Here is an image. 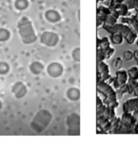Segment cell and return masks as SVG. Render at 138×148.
Returning a JSON list of instances; mask_svg holds the SVG:
<instances>
[{"label": "cell", "mask_w": 138, "mask_h": 148, "mask_svg": "<svg viewBox=\"0 0 138 148\" xmlns=\"http://www.w3.org/2000/svg\"><path fill=\"white\" fill-rule=\"evenodd\" d=\"M18 31L24 44L30 45L37 41V35L31 20L27 16L22 17L17 24Z\"/></svg>", "instance_id": "1"}, {"label": "cell", "mask_w": 138, "mask_h": 148, "mask_svg": "<svg viewBox=\"0 0 138 148\" xmlns=\"http://www.w3.org/2000/svg\"><path fill=\"white\" fill-rule=\"evenodd\" d=\"M53 118V114L49 110L47 109L40 110L31 121L30 127L35 133L41 134L47 129Z\"/></svg>", "instance_id": "2"}, {"label": "cell", "mask_w": 138, "mask_h": 148, "mask_svg": "<svg viewBox=\"0 0 138 148\" xmlns=\"http://www.w3.org/2000/svg\"><path fill=\"white\" fill-rule=\"evenodd\" d=\"M97 91L103 95L104 103L109 108H116L119 106V101L117 97V93L113 87L106 81L97 80Z\"/></svg>", "instance_id": "3"}, {"label": "cell", "mask_w": 138, "mask_h": 148, "mask_svg": "<svg viewBox=\"0 0 138 148\" xmlns=\"http://www.w3.org/2000/svg\"><path fill=\"white\" fill-rule=\"evenodd\" d=\"M103 29H105L108 33L111 34L117 33L121 35L123 39H125L130 45L135 43L137 39V35L130 28L129 26L123 23H116L112 27H106L103 26Z\"/></svg>", "instance_id": "4"}, {"label": "cell", "mask_w": 138, "mask_h": 148, "mask_svg": "<svg viewBox=\"0 0 138 148\" xmlns=\"http://www.w3.org/2000/svg\"><path fill=\"white\" fill-rule=\"evenodd\" d=\"M136 123L132 113L123 112L121 118H120L117 134H135L134 128Z\"/></svg>", "instance_id": "5"}, {"label": "cell", "mask_w": 138, "mask_h": 148, "mask_svg": "<svg viewBox=\"0 0 138 148\" xmlns=\"http://www.w3.org/2000/svg\"><path fill=\"white\" fill-rule=\"evenodd\" d=\"M66 125H67V133L68 135H80V116L78 113L72 112L69 114L66 119Z\"/></svg>", "instance_id": "6"}, {"label": "cell", "mask_w": 138, "mask_h": 148, "mask_svg": "<svg viewBox=\"0 0 138 148\" xmlns=\"http://www.w3.org/2000/svg\"><path fill=\"white\" fill-rule=\"evenodd\" d=\"M60 37L57 33L53 31H44L40 37V43L48 47H54L57 45Z\"/></svg>", "instance_id": "7"}, {"label": "cell", "mask_w": 138, "mask_h": 148, "mask_svg": "<svg viewBox=\"0 0 138 148\" xmlns=\"http://www.w3.org/2000/svg\"><path fill=\"white\" fill-rule=\"evenodd\" d=\"M97 116H104L110 121L116 116L115 108H109L102 101L101 98H97Z\"/></svg>", "instance_id": "8"}, {"label": "cell", "mask_w": 138, "mask_h": 148, "mask_svg": "<svg viewBox=\"0 0 138 148\" xmlns=\"http://www.w3.org/2000/svg\"><path fill=\"white\" fill-rule=\"evenodd\" d=\"M97 48L103 53L105 59H109L115 53L114 48L111 47L110 41L107 37L97 39Z\"/></svg>", "instance_id": "9"}, {"label": "cell", "mask_w": 138, "mask_h": 148, "mask_svg": "<svg viewBox=\"0 0 138 148\" xmlns=\"http://www.w3.org/2000/svg\"><path fill=\"white\" fill-rule=\"evenodd\" d=\"M47 73L50 77L57 79L61 77L64 73V67L62 64L58 62H53L47 66Z\"/></svg>", "instance_id": "10"}, {"label": "cell", "mask_w": 138, "mask_h": 148, "mask_svg": "<svg viewBox=\"0 0 138 148\" xmlns=\"http://www.w3.org/2000/svg\"><path fill=\"white\" fill-rule=\"evenodd\" d=\"M12 93L16 99H22L27 95L28 87L23 82L18 81L12 87Z\"/></svg>", "instance_id": "11"}, {"label": "cell", "mask_w": 138, "mask_h": 148, "mask_svg": "<svg viewBox=\"0 0 138 148\" xmlns=\"http://www.w3.org/2000/svg\"><path fill=\"white\" fill-rule=\"evenodd\" d=\"M109 68L105 62L97 63V80L106 81L111 78Z\"/></svg>", "instance_id": "12"}, {"label": "cell", "mask_w": 138, "mask_h": 148, "mask_svg": "<svg viewBox=\"0 0 138 148\" xmlns=\"http://www.w3.org/2000/svg\"><path fill=\"white\" fill-rule=\"evenodd\" d=\"M111 9L104 5L97 8V27L99 28L101 26H103L105 24L106 19L109 14Z\"/></svg>", "instance_id": "13"}, {"label": "cell", "mask_w": 138, "mask_h": 148, "mask_svg": "<svg viewBox=\"0 0 138 148\" xmlns=\"http://www.w3.org/2000/svg\"><path fill=\"white\" fill-rule=\"evenodd\" d=\"M128 79H129V77H128L127 71L125 70L117 71L115 77L114 79V86L116 89H118L127 84Z\"/></svg>", "instance_id": "14"}, {"label": "cell", "mask_w": 138, "mask_h": 148, "mask_svg": "<svg viewBox=\"0 0 138 148\" xmlns=\"http://www.w3.org/2000/svg\"><path fill=\"white\" fill-rule=\"evenodd\" d=\"M45 18L49 23L56 24L61 21V15L57 10L49 9L45 11Z\"/></svg>", "instance_id": "15"}, {"label": "cell", "mask_w": 138, "mask_h": 148, "mask_svg": "<svg viewBox=\"0 0 138 148\" xmlns=\"http://www.w3.org/2000/svg\"><path fill=\"white\" fill-rule=\"evenodd\" d=\"M138 110V97L127 99L123 104V112L125 113H133Z\"/></svg>", "instance_id": "16"}, {"label": "cell", "mask_w": 138, "mask_h": 148, "mask_svg": "<svg viewBox=\"0 0 138 148\" xmlns=\"http://www.w3.org/2000/svg\"><path fill=\"white\" fill-rule=\"evenodd\" d=\"M97 128L103 133H107L111 128V121L104 116H97Z\"/></svg>", "instance_id": "17"}, {"label": "cell", "mask_w": 138, "mask_h": 148, "mask_svg": "<svg viewBox=\"0 0 138 148\" xmlns=\"http://www.w3.org/2000/svg\"><path fill=\"white\" fill-rule=\"evenodd\" d=\"M122 23L129 26L133 31L138 35V20L135 16L129 17H123L121 20Z\"/></svg>", "instance_id": "18"}, {"label": "cell", "mask_w": 138, "mask_h": 148, "mask_svg": "<svg viewBox=\"0 0 138 148\" xmlns=\"http://www.w3.org/2000/svg\"><path fill=\"white\" fill-rule=\"evenodd\" d=\"M119 14L117 10H111L109 14L106 19L105 24L103 26L106 27H112L117 23V21L119 18Z\"/></svg>", "instance_id": "19"}, {"label": "cell", "mask_w": 138, "mask_h": 148, "mask_svg": "<svg viewBox=\"0 0 138 148\" xmlns=\"http://www.w3.org/2000/svg\"><path fill=\"white\" fill-rule=\"evenodd\" d=\"M45 70V65L40 61H34L29 66V71L33 75H40Z\"/></svg>", "instance_id": "20"}, {"label": "cell", "mask_w": 138, "mask_h": 148, "mask_svg": "<svg viewBox=\"0 0 138 148\" xmlns=\"http://www.w3.org/2000/svg\"><path fill=\"white\" fill-rule=\"evenodd\" d=\"M80 90L77 87H70L66 91V97L71 101H77L80 99Z\"/></svg>", "instance_id": "21"}, {"label": "cell", "mask_w": 138, "mask_h": 148, "mask_svg": "<svg viewBox=\"0 0 138 148\" xmlns=\"http://www.w3.org/2000/svg\"><path fill=\"white\" fill-rule=\"evenodd\" d=\"M127 85L129 89V93L133 94L135 97H138V81L129 79Z\"/></svg>", "instance_id": "22"}, {"label": "cell", "mask_w": 138, "mask_h": 148, "mask_svg": "<svg viewBox=\"0 0 138 148\" xmlns=\"http://www.w3.org/2000/svg\"><path fill=\"white\" fill-rule=\"evenodd\" d=\"M14 8L19 12L27 10L30 6L29 0H16L14 1Z\"/></svg>", "instance_id": "23"}, {"label": "cell", "mask_w": 138, "mask_h": 148, "mask_svg": "<svg viewBox=\"0 0 138 148\" xmlns=\"http://www.w3.org/2000/svg\"><path fill=\"white\" fill-rule=\"evenodd\" d=\"M120 123V118L115 117L111 120V128H110L109 133L111 134H117L118 129H119Z\"/></svg>", "instance_id": "24"}, {"label": "cell", "mask_w": 138, "mask_h": 148, "mask_svg": "<svg viewBox=\"0 0 138 148\" xmlns=\"http://www.w3.org/2000/svg\"><path fill=\"white\" fill-rule=\"evenodd\" d=\"M11 37V32L5 28H0V42L7 41Z\"/></svg>", "instance_id": "25"}, {"label": "cell", "mask_w": 138, "mask_h": 148, "mask_svg": "<svg viewBox=\"0 0 138 148\" xmlns=\"http://www.w3.org/2000/svg\"><path fill=\"white\" fill-rule=\"evenodd\" d=\"M127 72L129 79L138 81V67L132 66Z\"/></svg>", "instance_id": "26"}, {"label": "cell", "mask_w": 138, "mask_h": 148, "mask_svg": "<svg viewBox=\"0 0 138 148\" xmlns=\"http://www.w3.org/2000/svg\"><path fill=\"white\" fill-rule=\"evenodd\" d=\"M123 3L127 5L129 10H135L138 12V0H123Z\"/></svg>", "instance_id": "27"}, {"label": "cell", "mask_w": 138, "mask_h": 148, "mask_svg": "<svg viewBox=\"0 0 138 148\" xmlns=\"http://www.w3.org/2000/svg\"><path fill=\"white\" fill-rule=\"evenodd\" d=\"M111 41L114 45H121L123 41V37L119 34H111Z\"/></svg>", "instance_id": "28"}, {"label": "cell", "mask_w": 138, "mask_h": 148, "mask_svg": "<svg viewBox=\"0 0 138 148\" xmlns=\"http://www.w3.org/2000/svg\"><path fill=\"white\" fill-rule=\"evenodd\" d=\"M127 93H129V89H128L127 84H125V85L122 86V87L117 89V91H116V93H117V99H121V98L123 97V96Z\"/></svg>", "instance_id": "29"}, {"label": "cell", "mask_w": 138, "mask_h": 148, "mask_svg": "<svg viewBox=\"0 0 138 148\" xmlns=\"http://www.w3.org/2000/svg\"><path fill=\"white\" fill-rule=\"evenodd\" d=\"M10 71L9 64L5 62H0V75H5Z\"/></svg>", "instance_id": "30"}, {"label": "cell", "mask_w": 138, "mask_h": 148, "mask_svg": "<svg viewBox=\"0 0 138 148\" xmlns=\"http://www.w3.org/2000/svg\"><path fill=\"white\" fill-rule=\"evenodd\" d=\"M71 57L73 60L76 62H80V47H77L73 49L71 53Z\"/></svg>", "instance_id": "31"}, {"label": "cell", "mask_w": 138, "mask_h": 148, "mask_svg": "<svg viewBox=\"0 0 138 148\" xmlns=\"http://www.w3.org/2000/svg\"><path fill=\"white\" fill-rule=\"evenodd\" d=\"M117 11L119 14L120 16L125 17L127 15L128 12H129V9H128L127 5H126L125 3L123 2L121 4V5H120L119 8L117 9Z\"/></svg>", "instance_id": "32"}, {"label": "cell", "mask_w": 138, "mask_h": 148, "mask_svg": "<svg viewBox=\"0 0 138 148\" xmlns=\"http://www.w3.org/2000/svg\"><path fill=\"white\" fill-rule=\"evenodd\" d=\"M123 2V0H111V3H110V9L117 10Z\"/></svg>", "instance_id": "33"}, {"label": "cell", "mask_w": 138, "mask_h": 148, "mask_svg": "<svg viewBox=\"0 0 138 148\" xmlns=\"http://www.w3.org/2000/svg\"><path fill=\"white\" fill-rule=\"evenodd\" d=\"M122 65V60L120 58H115L113 60V61L112 62V66H113V69L115 70H117L119 71L120 68L121 67Z\"/></svg>", "instance_id": "34"}, {"label": "cell", "mask_w": 138, "mask_h": 148, "mask_svg": "<svg viewBox=\"0 0 138 148\" xmlns=\"http://www.w3.org/2000/svg\"><path fill=\"white\" fill-rule=\"evenodd\" d=\"M132 57H133V53H132L131 51H126L124 52V58H125V59L127 60H131Z\"/></svg>", "instance_id": "35"}, {"label": "cell", "mask_w": 138, "mask_h": 148, "mask_svg": "<svg viewBox=\"0 0 138 148\" xmlns=\"http://www.w3.org/2000/svg\"><path fill=\"white\" fill-rule=\"evenodd\" d=\"M133 58H135V61L137 62V65H138V49H136V50L134 51L133 52Z\"/></svg>", "instance_id": "36"}, {"label": "cell", "mask_w": 138, "mask_h": 148, "mask_svg": "<svg viewBox=\"0 0 138 148\" xmlns=\"http://www.w3.org/2000/svg\"><path fill=\"white\" fill-rule=\"evenodd\" d=\"M132 114H133L134 118H135V121H136V123H138V110L132 113Z\"/></svg>", "instance_id": "37"}, {"label": "cell", "mask_w": 138, "mask_h": 148, "mask_svg": "<svg viewBox=\"0 0 138 148\" xmlns=\"http://www.w3.org/2000/svg\"><path fill=\"white\" fill-rule=\"evenodd\" d=\"M2 106H3V104H2V102H1V101L0 100V110L2 108Z\"/></svg>", "instance_id": "38"}, {"label": "cell", "mask_w": 138, "mask_h": 148, "mask_svg": "<svg viewBox=\"0 0 138 148\" xmlns=\"http://www.w3.org/2000/svg\"><path fill=\"white\" fill-rule=\"evenodd\" d=\"M135 17L137 18V20H138V12H136V14H135Z\"/></svg>", "instance_id": "39"}, {"label": "cell", "mask_w": 138, "mask_h": 148, "mask_svg": "<svg viewBox=\"0 0 138 148\" xmlns=\"http://www.w3.org/2000/svg\"><path fill=\"white\" fill-rule=\"evenodd\" d=\"M97 3H99V2H101V1H105V0H97Z\"/></svg>", "instance_id": "40"}, {"label": "cell", "mask_w": 138, "mask_h": 148, "mask_svg": "<svg viewBox=\"0 0 138 148\" xmlns=\"http://www.w3.org/2000/svg\"><path fill=\"white\" fill-rule=\"evenodd\" d=\"M137 46H138V39H137Z\"/></svg>", "instance_id": "41"}]
</instances>
